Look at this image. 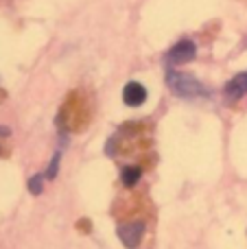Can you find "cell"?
<instances>
[{"mask_svg": "<svg viewBox=\"0 0 247 249\" xmlns=\"http://www.w3.org/2000/svg\"><path fill=\"white\" fill-rule=\"evenodd\" d=\"M166 86H169L171 92L177 94L179 99H197V96L208 94L206 86L199 79L191 77V74H184V72H173V70L166 74Z\"/></svg>", "mask_w": 247, "mask_h": 249, "instance_id": "cell-1", "label": "cell"}, {"mask_svg": "<svg viewBox=\"0 0 247 249\" xmlns=\"http://www.w3.org/2000/svg\"><path fill=\"white\" fill-rule=\"evenodd\" d=\"M195 55H197L195 42H191V39H182V42H177L169 51V55H166V64H169V66L188 64V61L195 59Z\"/></svg>", "mask_w": 247, "mask_h": 249, "instance_id": "cell-2", "label": "cell"}, {"mask_svg": "<svg viewBox=\"0 0 247 249\" xmlns=\"http://www.w3.org/2000/svg\"><path fill=\"white\" fill-rule=\"evenodd\" d=\"M144 234V223L142 221H131L127 219L125 223L118 225V236H121L123 245H127L129 249L138 247L140 245V238Z\"/></svg>", "mask_w": 247, "mask_h": 249, "instance_id": "cell-3", "label": "cell"}, {"mask_svg": "<svg viewBox=\"0 0 247 249\" xmlns=\"http://www.w3.org/2000/svg\"><path fill=\"white\" fill-rule=\"evenodd\" d=\"M223 94H226V101H239L247 94V72L236 74L234 79L228 81V86L223 88Z\"/></svg>", "mask_w": 247, "mask_h": 249, "instance_id": "cell-4", "label": "cell"}, {"mask_svg": "<svg viewBox=\"0 0 247 249\" xmlns=\"http://www.w3.org/2000/svg\"><path fill=\"white\" fill-rule=\"evenodd\" d=\"M123 101H125L129 107H138L147 101V88L140 86L138 81H131L125 86V92H123Z\"/></svg>", "mask_w": 247, "mask_h": 249, "instance_id": "cell-5", "label": "cell"}]
</instances>
